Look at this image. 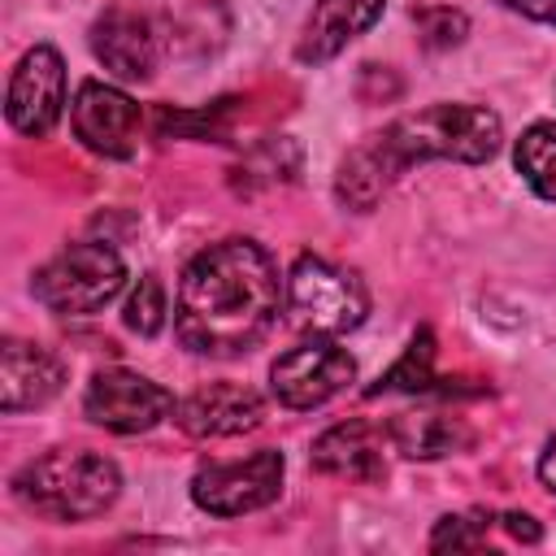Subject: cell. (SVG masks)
Masks as SVG:
<instances>
[{
    "label": "cell",
    "mask_w": 556,
    "mask_h": 556,
    "mask_svg": "<svg viewBox=\"0 0 556 556\" xmlns=\"http://www.w3.org/2000/svg\"><path fill=\"white\" fill-rule=\"evenodd\" d=\"M122 287H126V261L117 256V248L100 239L65 243L30 278V295L56 317H91L109 300H117Z\"/></svg>",
    "instance_id": "277c9868"
},
{
    "label": "cell",
    "mask_w": 556,
    "mask_h": 556,
    "mask_svg": "<svg viewBox=\"0 0 556 556\" xmlns=\"http://www.w3.org/2000/svg\"><path fill=\"white\" fill-rule=\"evenodd\" d=\"M287 278L256 239H222L195 252L178 278L174 334L195 356H243L278 321Z\"/></svg>",
    "instance_id": "6da1fadb"
},
{
    "label": "cell",
    "mask_w": 556,
    "mask_h": 556,
    "mask_svg": "<svg viewBox=\"0 0 556 556\" xmlns=\"http://www.w3.org/2000/svg\"><path fill=\"white\" fill-rule=\"evenodd\" d=\"M287 308H291V321L300 330L334 339V334H348L365 321L369 295L352 269L304 252V256H295V265L287 274Z\"/></svg>",
    "instance_id": "5b68a950"
},
{
    "label": "cell",
    "mask_w": 556,
    "mask_h": 556,
    "mask_svg": "<svg viewBox=\"0 0 556 556\" xmlns=\"http://www.w3.org/2000/svg\"><path fill=\"white\" fill-rule=\"evenodd\" d=\"M500 521V513H486V508H473V513H447L434 521L430 530V552H469V547H482L486 543V530Z\"/></svg>",
    "instance_id": "ffe728a7"
},
{
    "label": "cell",
    "mask_w": 556,
    "mask_h": 556,
    "mask_svg": "<svg viewBox=\"0 0 556 556\" xmlns=\"http://www.w3.org/2000/svg\"><path fill=\"white\" fill-rule=\"evenodd\" d=\"M65 113V61L56 48L35 43L30 52H22V61L9 74V91H4V117L17 135L43 139Z\"/></svg>",
    "instance_id": "9c48e42d"
},
{
    "label": "cell",
    "mask_w": 556,
    "mask_h": 556,
    "mask_svg": "<svg viewBox=\"0 0 556 556\" xmlns=\"http://www.w3.org/2000/svg\"><path fill=\"white\" fill-rule=\"evenodd\" d=\"M387 0H313V13L304 17V30L295 39V61L326 65L334 61L352 39H361L378 17Z\"/></svg>",
    "instance_id": "2e32d148"
},
{
    "label": "cell",
    "mask_w": 556,
    "mask_h": 556,
    "mask_svg": "<svg viewBox=\"0 0 556 556\" xmlns=\"http://www.w3.org/2000/svg\"><path fill=\"white\" fill-rule=\"evenodd\" d=\"M174 421L191 439H235L265 421V400L243 382H208L174 404Z\"/></svg>",
    "instance_id": "7c38bea8"
},
{
    "label": "cell",
    "mask_w": 556,
    "mask_h": 556,
    "mask_svg": "<svg viewBox=\"0 0 556 556\" xmlns=\"http://www.w3.org/2000/svg\"><path fill=\"white\" fill-rule=\"evenodd\" d=\"M513 165L539 200L556 204V126L552 122H534L521 130V139L513 148Z\"/></svg>",
    "instance_id": "ac0fdd59"
},
{
    "label": "cell",
    "mask_w": 556,
    "mask_h": 556,
    "mask_svg": "<svg viewBox=\"0 0 556 556\" xmlns=\"http://www.w3.org/2000/svg\"><path fill=\"white\" fill-rule=\"evenodd\" d=\"M65 387V361L39 343L4 339L0 343V413H26L56 400Z\"/></svg>",
    "instance_id": "5bb4252c"
},
{
    "label": "cell",
    "mask_w": 556,
    "mask_h": 556,
    "mask_svg": "<svg viewBox=\"0 0 556 556\" xmlns=\"http://www.w3.org/2000/svg\"><path fill=\"white\" fill-rule=\"evenodd\" d=\"M387 426H374L365 417H348L339 426H330L326 434L313 439V469L330 473V478H348V482H378L387 478V456H382Z\"/></svg>",
    "instance_id": "9a60e30c"
},
{
    "label": "cell",
    "mask_w": 556,
    "mask_h": 556,
    "mask_svg": "<svg viewBox=\"0 0 556 556\" xmlns=\"http://www.w3.org/2000/svg\"><path fill=\"white\" fill-rule=\"evenodd\" d=\"M539 482L556 495V439L543 447V456H539Z\"/></svg>",
    "instance_id": "d4e9b609"
},
{
    "label": "cell",
    "mask_w": 556,
    "mask_h": 556,
    "mask_svg": "<svg viewBox=\"0 0 556 556\" xmlns=\"http://www.w3.org/2000/svg\"><path fill=\"white\" fill-rule=\"evenodd\" d=\"M174 404L178 400L161 382L135 369H100L83 391V417L113 434H143L174 417Z\"/></svg>",
    "instance_id": "ba28073f"
},
{
    "label": "cell",
    "mask_w": 556,
    "mask_h": 556,
    "mask_svg": "<svg viewBox=\"0 0 556 556\" xmlns=\"http://www.w3.org/2000/svg\"><path fill=\"white\" fill-rule=\"evenodd\" d=\"M169 56H213L230 35L226 0H139Z\"/></svg>",
    "instance_id": "4fadbf2b"
},
{
    "label": "cell",
    "mask_w": 556,
    "mask_h": 556,
    "mask_svg": "<svg viewBox=\"0 0 556 556\" xmlns=\"http://www.w3.org/2000/svg\"><path fill=\"white\" fill-rule=\"evenodd\" d=\"M91 52L117 83H148L165 56L161 35L143 17V9H104L91 22Z\"/></svg>",
    "instance_id": "8fae6325"
},
{
    "label": "cell",
    "mask_w": 556,
    "mask_h": 556,
    "mask_svg": "<svg viewBox=\"0 0 556 556\" xmlns=\"http://www.w3.org/2000/svg\"><path fill=\"white\" fill-rule=\"evenodd\" d=\"M439 378H434V334L430 330H417L404 348V356L365 391V395H382V391H430Z\"/></svg>",
    "instance_id": "d6986e66"
},
{
    "label": "cell",
    "mask_w": 556,
    "mask_h": 556,
    "mask_svg": "<svg viewBox=\"0 0 556 556\" xmlns=\"http://www.w3.org/2000/svg\"><path fill=\"white\" fill-rule=\"evenodd\" d=\"M413 22H417L426 48H456L465 39V30H469V17L460 9H452V4H417Z\"/></svg>",
    "instance_id": "7402d4cb"
},
{
    "label": "cell",
    "mask_w": 556,
    "mask_h": 556,
    "mask_svg": "<svg viewBox=\"0 0 556 556\" xmlns=\"http://www.w3.org/2000/svg\"><path fill=\"white\" fill-rule=\"evenodd\" d=\"M122 321H126L135 334H143V339H152V334L165 326V287H161L156 274H143V278L135 282V291H130V300H126V308H122Z\"/></svg>",
    "instance_id": "44dd1931"
},
{
    "label": "cell",
    "mask_w": 556,
    "mask_h": 556,
    "mask_svg": "<svg viewBox=\"0 0 556 556\" xmlns=\"http://www.w3.org/2000/svg\"><path fill=\"white\" fill-rule=\"evenodd\" d=\"M504 143V122L486 104H460V100H439L417 113L395 117L378 135L361 139L334 174V195L369 213L387 187L417 161H460V165H482L500 152Z\"/></svg>",
    "instance_id": "7a4b0ae2"
},
{
    "label": "cell",
    "mask_w": 556,
    "mask_h": 556,
    "mask_svg": "<svg viewBox=\"0 0 556 556\" xmlns=\"http://www.w3.org/2000/svg\"><path fill=\"white\" fill-rule=\"evenodd\" d=\"M139 104L113 87V83H100V78H87L78 83L74 100H70V126H74V139L96 152V156H109V161H126L135 156V143H139Z\"/></svg>",
    "instance_id": "30bf717a"
},
{
    "label": "cell",
    "mask_w": 556,
    "mask_h": 556,
    "mask_svg": "<svg viewBox=\"0 0 556 556\" xmlns=\"http://www.w3.org/2000/svg\"><path fill=\"white\" fill-rule=\"evenodd\" d=\"M504 9L530 17V22H543V26H556V0H500Z\"/></svg>",
    "instance_id": "603a6c76"
},
{
    "label": "cell",
    "mask_w": 556,
    "mask_h": 556,
    "mask_svg": "<svg viewBox=\"0 0 556 556\" xmlns=\"http://www.w3.org/2000/svg\"><path fill=\"white\" fill-rule=\"evenodd\" d=\"M282 473H287L282 452L261 447V452H252L243 460H217V465L195 469L191 500L208 517H243V513H256V508L278 500Z\"/></svg>",
    "instance_id": "8992f818"
},
{
    "label": "cell",
    "mask_w": 556,
    "mask_h": 556,
    "mask_svg": "<svg viewBox=\"0 0 556 556\" xmlns=\"http://www.w3.org/2000/svg\"><path fill=\"white\" fill-rule=\"evenodd\" d=\"M122 491V469L91 447H52L13 473V495L22 508L48 521L100 517Z\"/></svg>",
    "instance_id": "3957f363"
},
{
    "label": "cell",
    "mask_w": 556,
    "mask_h": 556,
    "mask_svg": "<svg viewBox=\"0 0 556 556\" xmlns=\"http://www.w3.org/2000/svg\"><path fill=\"white\" fill-rule=\"evenodd\" d=\"M387 439L408 460H443V456L465 452L473 443V430L465 426V417L417 408V413H395L387 421Z\"/></svg>",
    "instance_id": "e0dca14e"
},
{
    "label": "cell",
    "mask_w": 556,
    "mask_h": 556,
    "mask_svg": "<svg viewBox=\"0 0 556 556\" xmlns=\"http://www.w3.org/2000/svg\"><path fill=\"white\" fill-rule=\"evenodd\" d=\"M352 378H356V361L339 343H330L321 334L287 348L269 365V391H274V400L282 408H295V413L321 408L326 400H334L339 391H348Z\"/></svg>",
    "instance_id": "52a82bcc"
},
{
    "label": "cell",
    "mask_w": 556,
    "mask_h": 556,
    "mask_svg": "<svg viewBox=\"0 0 556 556\" xmlns=\"http://www.w3.org/2000/svg\"><path fill=\"white\" fill-rule=\"evenodd\" d=\"M500 526L521 543H539V521L530 513H500Z\"/></svg>",
    "instance_id": "cb8c5ba5"
}]
</instances>
